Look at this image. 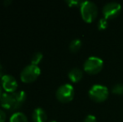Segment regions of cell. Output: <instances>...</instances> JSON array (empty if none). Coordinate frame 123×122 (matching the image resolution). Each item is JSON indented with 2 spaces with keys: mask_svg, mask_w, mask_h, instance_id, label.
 I'll return each mask as SVG.
<instances>
[{
  "mask_svg": "<svg viewBox=\"0 0 123 122\" xmlns=\"http://www.w3.org/2000/svg\"><path fill=\"white\" fill-rule=\"evenodd\" d=\"M26 99V93L24 90L3 93L0 98V105L8 110H15L22 106Z\"/></svg>",
  "mask_w": 123,
  "mask_h": 122,
  "instance_id": "obj_1",
  "label": "cell"
},
{
  "mask_svg": "<svg viewBox=\"0 0 123 122\" xmlns=\"http://www.w3.org/2000/svg\"><path fill=\"white\" fill-rule=\"evenodd\" d=\"M80 9L81 17L86 23H92L97 17V6L91 1H83L80 7Z\"/></svg>",
  "mask_w": 123,
  "mask_h": 122,
  "instance_id": "obj_2",
  "label": "cell"
},
{
  "mask_svg": "<svg viewBox=\"0 0 123 122\" xmlns=\"http://www.w3.org/2000/svg\"><path fill=\"white\" fill-rule=\"evenodd\" d=\"M40 72L41 70L38 65L30 64L22 70L21 73H20V79L23 82L31 83L39 76Z\"/></svg>",
  "mask_w": 123,
  "mask_h": 122,
  "instance_id": "obj_3",
  "label": "cell"
},
{
  "mask_svg": "<svg viewBox=\"0 0 123 122\" xmlns=\"http://www.w3.org/2000/svg\"><path fill=\"white\" fill-rule=\"evenodd\" d=\"M89 97L93 101L97 103H100L105 101L109 96V90L107 87L102 85H94L91 89L89 92Z\"/></svg>",
  "mask_w": 123,
  "mask_h": 122,
  "instance_id": "obj_4",
  "label": "cell"
},
{
  "mask_svg": "<svg viewBox=\"0 0 123 122\" xmlns=\"http://www.w3.org/2000/svg\"><path fill=\"white\" fill-rule=\"evenodd\" d=\"M56 98L59 101L63 103L70 102L73 99L74 96V87L70 84H64L61 85L56 90L55 93Z\"/></svg>",
  "mask_w": 123,
  "mask_h": 122,
  "instance_id": "obj_5",
  "label": "cell"
},
{
  "mask_svg": "<svg viewBox=\"0 0 123 122\" xmlns=\"http://www.w3.org/2000/svg\"><path fill=\"white\" fill-rule=\"evenodd\" d=\"M103 60L96 56H91L84 63V70L90 75L98 74L103 68Z\"/></svg>",
  "mask_w": 123,
  "mask_h": 122,
  "instance_id": "obj_6",
  "label": "cell"
},
{
  "mask_svg": "<svg viewBox=\"0 0 123 122\" xmlns=\"http://www.w3.org/2000/svg\"><path fill=\"white\" fill-rule=\"evenodd\" d=\"M122 10V6L119 3L117 2H109L104 5L102 8V13L104 18L106 20L112 19L117 17Z\"/></svg>",
  "mask_w": 123,
  "mask_h": 122,
  "instance_id": "obj_7",
  "label": "cell"
},
{
  "mask_svg": "<svg viewBox=\"0 0 123 122\" xmlns=\"http://www.w3.org/2000/svg\"><path fill=\"white\" fill-rule=\"evenodd\" d=\"M1 85L6 92H14L18 88L17 80L11 75L5 74L1 78Z\"/></svg>",
  "mask_w": 123,
  "mask_h": 122,
  "instance_id": "obj_8",
  "label": "cell"
},
{
  "mask_svg": "<svg viewBox=\"0 0 123 122\" xmlns=\"http://www.w3.org/2000/svg\"><path fill=\"white\" fill-rule=\"evenodd\" d=\"M32 118L34 122H45L47 120L46 111L41 107L35 108L33 111Z\"/></svg>",
  "mask_w": 123,
  "mask_h": 122,
  "instance_id": "obj_9",
  "label": "cell"
},
{
  "mask_svg": "<svg viewBox=\"0 0 123 122\" xmlns=\"http://www.w3.org/2000/svg\"><path fill=\"white\" fill-rule=\"evenodd\" d=\"M68 77L72 82H74V83H77V82H79L80 80L82 79L83 72L80 69L74 67V68L71 69V70L69 71Z\"/></svg>",
  "mask_w": 123,
  "mask_h": 122,
  "instance_id": "obj_10",
  "label": "cell"
},
{
  "mask_svg": "<svg viewBox=\"0 0 123 122\" xmlns=\"http://www.w3.org/2000/svg\"><path fill=\"white\" fill-rule=\"evenodd\" d=\"M9 122H29L28 118L23 112H15L10 116Z\"/></svg>",
  "mask_w": 123,
  "mask_h": 122,
  "instance_id": "obj_11",
  "label": "cell"
},
{
  "mask_svg": "<svg viewBox=\"0 0 123 122\" xmlns=\"http://www.w3.org/2000/svg\"><path fill=\"white\" fill-rule=\"evenodd\" d=\"M81 46H82V42H81L80 39H74L70 43L69 49H70V50L71 51V52L75 53L80 49Z\"/></svg>",
  "mask_w": 123,
  "mask_h": 122,
  "instance_id": "obj_12",
  "label": "cell"
},
{
  "mask_svg": "<svg viewBox=\"0 0 123 122\" xmlns=\"http://www.w3.org/2000/svg\"><path fill=\"white\" fill-rule=\"evenodd\" d=\"M43 59V54L41 52H35L31 57V64L37 65Z\"/></svg>",
  "mask_w": 123,
  "mask_h": 122,
  "instance_id": "obj_13",
  "label": "cell"
},
{
  "mask_svg": "<svg viewBox=\"0 0 123 122\" xmlns=\"http://www.w3.org/2000/svg\"><path fill=\"white\" fill-rule=\"evenodd\" d=\"M111 90L113 94H117V95H122V94H123V84H116L115 85H113Z\"/></svg>",
  "mask_w": 123,
  "mask_h": 122,
  "instance_id": "obj_14",
  "label": "cell"
},
{
  "mask_svg": "<svg viewBox=\"0 0 123 122\" xmlns=\"http://www.w3.org/2000/svg\"><path fill=\"white\" fill-rule=\"evenodd\" d=\"M107 27V20L105 18H100L98 22V29L100 30H104Z\"/></svg>",
  "mask_w": 123,
  "mask_h": 122,
  "instance_id": "obj_15",
  "label": "cell"
},
{
  "mask_svg": "<svg viewBox=\"0 0 123 122\" xmlns=\"http://www.w3.org/2000/svg\"><path fill=\"white\" fill-rule=\"evenodd\" d=\"M82 2L83 1H74V0H69V1H66V3H68L69 6H70V7H73L74 5H75V6L79 5V6L80 7Z\"/></svg>",
  "mask_w": 123,
  "mask_h": 122,
  "instance_id": "obj_16",
  "label": "cell"
},
{
  "mask_svg": "<svg viewBox=\"0 0 123 122\" xmlns=\"http://www.w3.org/2000/svg\"><path fill=\"white\" fill-rule=\"evenodd\" d=\"M83 122H96V118L93 115H89L85 118Z\"/></svg>",
  "mask_w": 123,
  "mask_h": 122,
  "instance_id": "obj_17",
  "label": "cell"
},
{
  "mask_svg": "<svg viewBox=\"0 0 123 122\" xmlns=\"http://www.w3.org/2000/svg\"><path fill=\"white\" fill-rule=\"evenodd\" d=\"M5 120H6V114L3 110L0 109V122H4Z\"/></svg>",
  "mask_w": 123,
  "mask_h": 122,
  "instance_id": "obj_18",
  "label": "cell"
},
{
  "mask_svg": "<svg viewBox=\"0 0 123 122\" xmlns=\"http://www.w3.org/2000/svg\"><path fill=\"white\" fill-rule=\"evenodd\" d=\"M3 71H4V70H3V66L1 62H0V78H2V77L5 75V74H3Z\"/></svg>",
  "mask_w": 123,
  "mask_h": 122,
  "instance_id": "obj_19",
  "label": "cell"
},
{
  "mask_svg": "<svg viewBox=\"0 0 123 122\" xmlns=\"http://www.w3.org/2000/svg\"><path fill=\"white\" fill-rule=\"evenodd\" d=\"M11 3V1H10V0H5V1L3 2V3H4L5 5L8 4V3Z\"/></svg>",
  "mask_w": 123,
  "mask_h": 122,
  "instance_id": "obj_20",
  "label": "cell"
},
{
  "mask_svg": "<svg viewBox=\"0 0 123 122\" xmlns=\"http://www.w3.org/2000/svg\"><path fill=\"white\" fill-rule=\"evenodd\" d=\"M2 88H3V87H2V85L0 84V98H1L2 94H3V92H2Z\"/></svg>",
  "mask_w": 123,
  "mask_h": 122,
  "instance_id": "obj_21",
  "label": "cell"
},
{
  "mask_svg": "<svg viewBox=\"0 0 123 122\" xmlns=\"http://www.w3.org/2000/svg\"><path fill=\"white\" fill-rule=\"evenodd\" d=\"M49 122H57V121H49Z\"/></svg>",
  "mask_w": 123,
  "mask_h": 122,
  "instance_id": "obj_22",
  "label": "cell"
}]
</instances>
